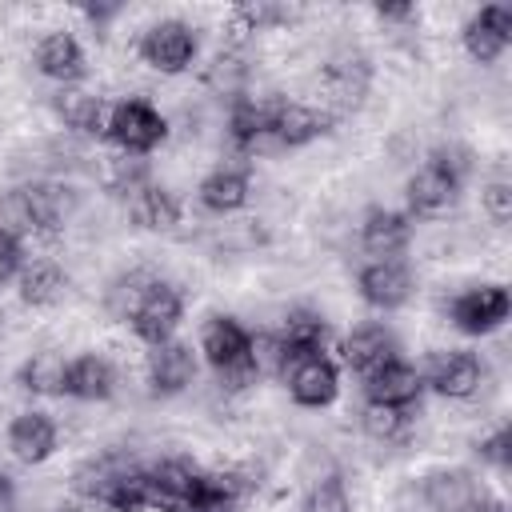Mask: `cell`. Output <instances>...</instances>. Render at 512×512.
<instances>
[{
    "label": "cell",
    "mask_w": 512,
    "mask_h": 512,
    "mask_svg": "<svg viewBox=\"0 0 512 512\" xmlns=\"http://www.w3.org/2000/svg\"><path fill=\"white\" fill-rule=\"evenodd\" d=\"M464 176H468V152L460 148H436L408 180V208L412 216H444L456 200H460V188H464Z\"/></svg>",
    "instance_id": "obj_1"
},
{
    "label": "cell",
    "mask_w": 512,
    "mask_h": 512,
    "mask_svg": "<svg viewBox=\"0 0 512 512\" xmlns=\"http://www.w3.org/2000/svg\"><path fill=\"white\" fill-rule=\"evenodd\" d=\"M200 352L216 368V376L228 392H240V388L256 384V376H260L256 356H252V332L236 316H212L200 332Z\"/></svg>",
    "instance_id": "obj_2"
},
{
    "label": "cell",
    "mask_w": 512,
    "mask_h": 512,
    "mask_svg": "<svg viewBox=\"0 0 512 512\" xmlns=\"http://www.w3.org/2000/svg\"><path fill=\"white\" fill-rule=\"evenodd\" d=\"M108 136H112V144H116L124 156H144V152H152V148L168 136V124H164V116H160L148 100L132 96V100L112 104Z\"/></svg>",
    "instance_id": "obj_3"
},
{
    "label": "cell",
    "mask_w": 512,
    "mask_h": 512,
    "mask_svg": "<svg viewBox=\"0 0 512 512\" xmlns=\"http://www.w3.org/2000/svg\"><path fill=\"white\" fill-rule=\"evenodd\" d=\"M424 504L432 512H488V488L468 468H436L424 476Z\"/></svg>",
    "instance_id": "obj_4"
},
{
    "label": "cell",
    "mask_w": 512,
    "mask_h": 512,
    "mask_svg": "<svg viewBox=\"0 0 512 512\" xmlns=\"http://www.w3.org/2000/svg\"><path fill=\"white\" fill-rule=\"evenodd\" d=\"M140 60L164 76H176L196 60V32L184 20H160L140 36Z\"/></svg>",
    "instance_id": "obj_5"
},
{
    "label": "cell",
    "mask_w": 512,
    "mask_h": 512,
    "mask_svg": "<svg viewBox=\"0 0 512 512\" xmlns=\"http://www.w3.org/2000/svg\"><path fill=\"white\" fill-rule=\"evenodd\" d=\"M180 316H184V296H180L168 280H152L148 292L140 296V304H136V312H132L128 324H132V332L152 348V344L172 340Z\"/></svg>",
    "instance_id": "obj_6"
},
{
    "label": "cell",
    "mask_w": 512,
    "mask_h": 512,
    "mask_svg": "<svg viewBox=\"0 0 512 512\" xmlns=\"http://www.w3.org/2000/svg\"><path fill=\"white\" fill-rule=\"evenodd\" d=\"M508 308H512V300H508V288L504 284H480V288L460 292L448 304V316H452V324L460 332L488 336V332H496L508 320Z\"/></svg>",
    "instance_id": "obj_7"
},
{
    "label": "cell",
    "mask_w": 512,
    "mask_h": 512,
    "mask_svg": "<svg viewBox=\"0 0 512 512\" xmlns=\"http://www.w3.org/2000/svg\"><path fill=\"white\" fill-rule=\"evenodd\" d=\"M332 112L328 108H312L300 100H280L272 104V124H268V148H304L312 144L320 132H328Z\"/></svg>",
    "instance_id": "obj_8"
},
{
    "label": "cell",
    "mask_w": 512,
    "mask_h": 512,
    "mask_svg": "<svg viewBox=\"0 0 512 512\" xmlns=\"http://www.w3.org/2000/svg\"><path fill=\"white\" fill-rule=\"evenodd\" d=\"M420 380L444 400H468L484 380V364L464 348H448L428 360V372Z\"/></svg>",
    "instance_id": "obj_9"
},
{
    "label": "cell",
    "mask_w": 512,
    "mask_h": 512,
    "mask_svg": "<svg viewBox=\"0 0 512 512\" xmlns=\"http://www.w3.org/2000/svg\"><path fill=\"white\" fill-rule=\"evenodd\" d=\"M284 380H288V396H292L300 408H324V404H332L336 392H340V372H336V364H332L324 352L288 364V368H284Z\"/></svg>",
    "instance_id": "obj_10"
},
{
    "label": "cell",
    "mask_w": 512,
    "mask_h": 512,
    "mask_svg": "<svg viewBox=\"0 0 512 512\" xmlns=\"http://www.w3.org/2000/svg\"><path fill=\"white\" fill-rule=\"evenodd\" d=\"M508 40H512V8H504V4H484L480 12H472L464 20V48L480 64L500 60Z\"/></svg>",
    "instance_id": "obj_11"
},
{
    "label": "cell",
    "mask_w": 512,
    "mask_h": 512,
    "mask_svg": "<svg viewBox=\"0 0 512 512\" xmlns=\"http://www.w3.org/2000/svg\"><path fill=\"white\" fill-rule=\"evenodd\" d=\"M196 376V356H192V344L184 340H164V344H152L148 348V388L156 396H176L192 384Z\"/></svg>",
    "instance_id": "obj_12"
},
{
    "label": "cell",
    "mask_w": 512,
    "mask_h": 512,
    "mask_svg": "<svg viewBox=\"0 0 512 512\" xmlns=\"http://www.w3.org/2000/svg\"><path fill=\"white\" fill-rule=\"evenodd\" d=\"M356 284H360L364 304H372L380 312H392V308H400L412 296V272L400 260H372V264H364Z\"/></svg>",
    "instance_id": "obj_13"
},
{
    "label": "cell",
    "mask_w": 512,
    "mask_h": 512,
    "mask_svg": "<svg viewBox=\"0 0 512 512\" xmlns=\"http://www.w3.org/2000/svg\"><path fill=\"white\" fill-rule=\"evenodd\" d=\"M396 360H400V348H396V336L384 324H364L344 340V364L352 372H360L364 380L376 376L380 368L396 364Z\"/></svg>",
    "instance_id": "obj_14"
},
{
    "label": "cell",
    "mask_w": 512,
    "mask_h": 512,
    "mask_svg": "<svg viewBox=\"0 0 512 512\" xmlns=\"http://www.w3.org/2000/svg\"><path fill=\"white\" fill-rule=\"evenodd\" d=\"M408 240H412V220L404 212H392V208H368L364 212L360 244L376 260H396V252H404Z\"/></svg>",
    "instance_id": "obj_15"
},
{
    "label": "cell",
    "mask_w": 512,
    "mask_h": 512,
    "mask_svg": "<svg viewBox=\"0 0 512 512\" xmlns=\"http://www.w3.org/2000/svg\"><path fill=\"white\" fill-rule=\"evenodd\" d=\"M8 448L20 464H44L56 452V424L48 412H20L8 424Z\"/></svg>",
    "instance_id": "obj_16"
},
{
    "label": "cell",
    "mask_w": 512,
    "mask_h": 512,
    "mask_svg": "<svg viewBox=\"0 0 512 512\" xmlns=\"http://www.w3.org/2000/svg\"><path fill=\"white\" fill-rule=\"evenodd\" d=\"M124 204H128V216L140 228H148V232H168V228L180 224V200H176V192H168L156 180H144L136 192L124 196Z\"/></svg>",
    "instance_id": "obj_17"
},
{
    "label": "cell",
    "mask_w": 512,
    "mask_h": 512,
    "mask_svg": "<svg viewBox=\"0 0 512 512\" xmlns=\"http://www.w3.org/2000/svg\"><path fill=\"white\" fill-rule=\"evenodd\" d=\"M272 104H276V96H240V100L232 104L228 132H232V144H236L240 152H260V148H268Z\"/></svg>",
    "instance_id": "obj_18"
},
{
    "label": "cell",
    "mask_w": 512,
    "mask_h": 512,
    "mask_svg": "<svg viewBox=\"0 0 512 512\" xmlns=\"http://www.w3.org/2000/svg\"><path fill=\"white\" fill-rule=\"evenodd\" d=\"M420 392H424V380H420V372H416L412 364H404V360H396V364H388V368H380L376 376L364 380L368 404L412 408V404L420 400Z\"/></svg>",
    "instance_id": "obj_19"
},
{
    "label": "cell",
    "mask_w": 512,
    "mask_h": 512,
    "mask_svg": "<svg viewBox=\"0 0 512 512\" xmlns=\"http://www.w3.org/2000/svg\"><path fill=\"white\" fill-rule=\"evenodd\" d=\"M320 80H324V92H328V100L336 108H356L364 100V92H368L372 68H368L364 56H336V60L324 64Z\"/></svg>",
    "instance_id": "obj_20"
},
{
    "label": "cell",
    "mask_w": 512,
    "mask_h": 512,
    "mask_svg": "<svg viewBox=\"0 0 512 512\" xmlns=\"http://www.w3.org/2000/svg\"><path fill=\"white\" fill-rule=\"evenodd\" d=\"M36 68L56 80V84H72L84 76V48L72 32H48L36 44Z\"/></svg>",
    "instance_id": "obj_21"
},
{
    "label": "cell",
    "mask_w": 512,
    "mask_h": 512,
    "mask_svg": "<svg viewBox=\"0 0 512 512\" xmlns=\"http://www.w3.org/2000/svg\"><path fill=\"white\" fill-rule=\"evenodd\" d=\"M52 104H56V116H60L68 128H76V132H84V136H108L112 108H108L100 96L80 92V88H60Z\"/></svg>",
    "instance_id": "obj_22"
},
{
    "label": "cell",
    "mask_w": 512,
    "mask_h": 512,
    "mask_svg": "<svg viewBox=\"0 0 512 512\" xmlns=\"http://www.w3.org/2000/svg\"><path fill=\"white\" fill-rule=\"evenodd\" d=\"M116 388V372L104 356L88 352V356H76L68 360V376H64V396H76V400H108Z\"/></svg>",
    "instance_id": "obj_23"
},
{
    "label": "cell",
    "mask_w": 512,
    "mask_h": 512,
    "mask_svg": "<svg viewBox=\"0 0 512 512\" xmlns=\"http://www.w3.org/2000/svg\"><path fill=\"white\" fill-rule=\"evenodd\" d=\"M248 172L244 168H216V172H208L204 180H200V188H196V200L208 208V212H236V208H244V200H248Z\"/></svg>",
    "instance_id": "obj_24"
},
{
    "label": "cell",
    "mask_w": 512,
    "mask_h": 512,
    "mask_svg": "<svg viewBox=\"0 0 512 512\" xmlns=\"http://www.w3.org/2000/svg\"><path fill=\"white\" fill-rule=\"evenodd\" d=\"M24 196L32 204V216L40 224V232H52L60 228L72 208H76V192L68 184H56V180H36V184H24Z\"/></svg>",
    "instance_id": "obj_25"
},
{
    "label": "cell",
    "mask_w": 512,
    "mask_h": 512,
    "mask_svg": "<svg viewBox=\"0 0 512 512\" xmlns=\"http://www.w3.org/2000/svg\"><path fill=\"white\" fill-rule=\"evenodd\" d=\"M64 376H68V360L52 348L32 352L20 368V384L36 396H64Z\"/></svg>",
    "instance_id": "obj_26"
},
{
    "label": "cell",
    "mask_w": 512,
    "mask_h": 512,
    "mask_svg": "<svg viewBox=\"0 0 512 512\" xmlns=\"http://www.w3.org/2000/svg\"><path fill=\"white\" fill-rule=\"evenodd\" d=\"M64 288H68V276L52 260H40V264H32V268L20 272V300L32 304V308L56 304L64 296Z\"/></svg>",
    "instance_id": "obj_27"
},
{
    "label": "cell",
    "mask_w": 512,
    "mask_h": 512,
    "mask_svg": "<svg viewBox=\"0 0 512 512\" xmlns=\"http://www.w3.org/2000/svg\"><path fill=\"white\" fill-rule=\"evenodd\" d=\"M36 232H40V224H36V216H32V204H28L24 188L4 192V196H0V236L12 240V244H24V240L36 236Z\"/></svg>",
    "instance_id": "obj_28"
},
{
    "label": "cell",
    "mask_w": 512,
    "mask_h": 512,
    "mask_svg": "<svg viewBox=\"0 0 512 512\" xmlns=\"http://www.w3.org/2000/svg\"><path fill=\"white\" fill-rule=\"evenodd\" d=\"M288 16H292V8H284V4H272V0H244V4L232 8L228 24H232L236 32H264V28L284 24Z\"/></svg>",
    "instance_id": "obj_29"
},
{
    "label": "cell",
    "mask_w": 512,
    "mask_h": 512,
    "mask_svg": "<svg viewBox=\"0 0 512 512\" xmlns=\"http://www.w3.org/2000/svg\"><path fill=\"white\" fill-rule=\"evenodd\" d=\"M152 280H156V276H152V272H144V268L116 276V280H112V288H108V312H112L116 320H132V312H136V304H140V296L148 292V284H152Z\"/></svg>",
    "instance_id": "obj_30"
},
{
    "label": "cell",
    "mask_w": 512,
    "mask_h": 512,
    "mask_svg": "<svg viewBox=\"0 0 512 512\" xmlns=\"http://www.w3.org/2000/svg\"><path fill=\"white\" fill-rule=\"evenodd\" d=\"M408 420H412V408H392V404H364V432L372 440H400L408 432Z\"/></svg>",
    "instance_id": "obj_31"
},
{
    "label": "cell",
    "mask_w": 512,
    "mask_h": 512,
    "mask_svg": "<svg viewBox=\"0 0 512 512\" xmlns=\"http://www.w3.org/2000/svg\"><path fill=\"white\" fill-rule=\"evenodd\" d=\"M308 512H352L348 492H344V480L340 476H324L312 488V496H308Z\"/></svg>",
    "instance_id": "obj_32"
},
{
    "label": "cell",
    "mask_w": 512,
    "mask_h": 512,
    "mask_svg": "<svg viewBox=\"0 0 512 512\" xmlns=\"http://www.w3.org/2000/svg\"><path fill=\"white\" fill-rule=\"evenodd\" d=\"M476 452H480V460H484V464H492L496 472H508V468H512V428H508V424H504V428H496L488 440H480V448H476Z\"/></svg>",
    "instance_id": "obj_33"
},
{
    "label": "cell",
    "mask_w": 512,
    "mask_h": 512,
    "mask_svg": "<svg viewBox=\"0 0 512 512\" xmlns=\"http://www.w3.org/2000/svg\"><path fill=\"white\" fill-rule=\"evenodd\" d=\"M480 200H484V212H488L496 224L512 220V184H504V180H492V184L480 192Z\"/></svg>",
    "instance_id": "obj_34"
},
{
    "label": "cell",
    "mask_w": 512,
    "mask_h": 512,
    "mask_svg": "<svg viewBox=\"0 0 512 512\" xmlns=\"http://www.w3.org/2000/svg\"><path fill=\"white\" fill-rule=\"evenodd\" d=\"M16 272H20V244L0 236V284H8Z\"/></svg>",
    "instance_id": "obj_35"
},
{
    "label": "cell",
    "mask_w": 512,
    "mask_h": 512,
    "mask_svg": "<svg viewBox=\"0 0 512 512\" xmlns=\"http://www.w3.org/2000/svg\"><path fill=\"white\" fill-rule=\"evenodd\" d=\"M376 16L380 20H416V8L412 4H376Z\"/></svg>",
    "instance_id": "obj_36"
},
{
    "label": "cell",
    "mask_w": 512,
    "mask_h": 512,
    "mask_svg": "<svg viewBox=\"0 0 512 512\" xmlns=\"http://www.w3.org/2000/svg\"><path fill=\"white\" fill-rule=\"evenodd\" d=\"M492 512H504V508H500V504H496V508H492Z\"/></svg>",
    "instance_id": "obj_37"
},
{
    "label": "cell",
    "mask_w": 512,
    "mask_h": 512,
    "mask_svg": "<svg viewBox=\"0 0 512 512\" xmlns=\"http://www.w3.org/2000/svg\"><path fill=\"white\" fill-rule=\"evenodd\" d=\"M0 320H4V316H0ZM0 332H4V324H0Z\"/></svg>",
    "instance_id": "obj_38"
}]
</instances>
